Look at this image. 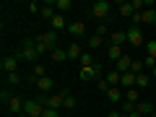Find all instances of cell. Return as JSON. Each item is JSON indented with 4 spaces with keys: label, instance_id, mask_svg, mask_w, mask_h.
<instances>
[{
    "label": "cell",
    "instance_id": "1",
    "mask_svg": "<svg viewBox=\"0 0 156 117\" xmlns=\"http://www.w3.org/2000/svg\"><path fill=\"white\" fill-rule=\"evenodd\" d=\"M78 78H81L83 83H89V81H99V78H101V65L94 62L91 68H81V70H78Z\"/></svg>",
    "mask_w": 156,
    "mask_h": 117
},
{
    "label": "cell",
    "instance_id": "2",
    "mask_svg": "<svg viewBox=\"0 0 156 117\" xmlns=\"http://www.w3.org/2000/svg\"><path fill=\"white\" fill-rule=\"evenodd\" d=\"M91 16H96L99 21H104V18L109 16V3H107V0H96V3H91Z\"/></svg>",
    "mask_w": 156,
    "mask_h": 117
},
{
    "label": "cell",
    "instance_id": "3",
    "mask_svg": "<svg viewBox=\"0 0 156 117\" xmlns=\"http://www.w3.org/2000/svg\"><path fill=\"white\" fill-rule=\"evenodd\" d=\"M65 96H68V91H57V94H50V96H47V107L60 112L62 107H65Z\"/></svg>",
    "mask_w": 156,
    "mask_h": 117
},
{
    "label": "cell",
    "instance_id": "4",
    "mask_svg": "<svg viewBox=\"0 0 156 117\" xmlns=\"http://www.w3.org/2000/svg\"><path fill=\"white\" fill-rule=\"evenodd\" d=\"M42 112H44V107L39 104L37 99H26V101H23V115H29V117H42Z\"/></svg>",
    "mask_w": 156,
    "mask_h": 117
},
{
    "label": "cell",
    "instance_id": "5",
    "mask_svg": "<svg viewBox=\"0 0 156 117\" xmlns=\"http://www.w3.org/2000/svg\"><path fill=\"white\" fill-rule=\"evenodd\" d=\"M18 62H21L18 52H16V55H5V57H3V62H0V68H3V70L11 76V73H16V70H18Z\"/></svg>",
    "mask_w": 156,
    "mask_h": 117
},
{
    "label": "cell",
    "instance_id": "6",
    "mask_svg": "<svg viewBox=\"0 0 156 117\" xmlns=\"http://www.w3.org/2000/svg\"><path fill=\"white\" fill-rule=\"evenodd\" d=\"M18 57H21V60H37V57H39V52H37V42H34V39H29L26 44H23V50L18 52Z\"/></svg>",
    "mask_w": 156,
    "mask_h": 117
},
{
    "label": "cell",
    "instance_id": "7",
    "mask_svg": "<svg viewBox=\"0 0 156 117\" xmlns=\"http://www.w3.org/2000/svg\"><path fill=\"white\" fill-rule=\"evenodd\" d=\"M128 42H130V47H143V44H146V39H143V29H138V26L128 29Z\"/></svg>",
    "mask_w": 156,
    "mask_h": 117
},
{
    "label": "cell",
    "instance_id": "8",
    "mask_svg": "<svg viewBox=\"0 0 156 117\" xmlns=\"http://www.w3.org/2000/svg\"><path fill=\"white\" fill-rule=\"evenodd\" d=\"M107 99H109V104H122V101H125V91L120 89V86H109Z\"/></svg>",
    "mask_w": 156,
    "mask_h": 117
},
{
    "label": "cell",
    "instance_id": "9",
    "mask_svg": "<svg viewBox=\"0 0 156 117\" xmlns=\"http://www.w3.org/2000/svg\"><path fill=\"white\" fill-rule=\"evenodd\" d=\"M37 39L42 42V44H47V47H50V52L57 47V31H52V29H50V31H44V34H39Z\"/></svg>",
    "mask_w": 156,
    "mask_h": 117
},
{
    "label": "cell",
    "instance_id": "10",
    "mask_svg": "<svg viewBox=\"0 0 156 117\" xmlns=\"http://www.w3.org/2000/svg\"><path fill=\"white\" fill-rule=\"evenodd\" d=\"M23 101L26 99H21V96H11V101H8V112H13V115H23Z\"/></svg>",
    "mask_w": 156,
    "mask_h": 117
},
{
    "label": "cell",
    "instance_id": "11",
    "mask_svg": "<svg viewBox=\"0 0 156 117\" xmlns=\"http://www.w3.org/2000/svg\"><path fill=\"white\" fill-rule=\"evenodd\" d=\"M42 18H47V21H52V18L57 16V11H55V0H47V3H42Z\"/></svg>",
    "mask_w": 156,
    "mask_h": 117
},
{
    "label": "cell",
    "instance_id": "12",
    "mask_svg": "<svg viewBox=\"0 0 156 117\" xmlns=\"http://www.w3.org/2000/svg\"><path fill=\"white\" fill-rule=\"evenodd\" d=\"M68 31H70L73 37H89V34H86V23H83V21H73V23H68Z\"/></svg>",
    "mask_w": 156,
    "mask_h": 117
},
{
    "label": "cell",
    "instance_id": "13",
    "mask_svg": "<svg viewBox=\"0 0 156 117\" xmlns=\"http://www.w3.org/2000/svg\"><path fill=\"white\" fill-rule=\"evenodd\" d=\"M133 62H135V60H133V57H130V55H122V57H120V60L115 62V65H117L115 70H120V73H128L130 68H133Z\"/></svg>",
    "mask_w": 156,
    "mask_h": 117
},
{
    "label": "cell",
    "instance_id": "14",
    "mask_svg": "<svg viewBox=\"0 0 156 117\" xmlns=\"http://www.w3.org/2000/svg\"><path fill=\"white\" fill-rule=\"evenodd\" d=\"M81 55H83V47L78 44V42L68 44V60H81Z\"/></svg>",
    "mask_w": 156,
    "mask_h": 117
},
{
    "label": "cell",
    "instance_id": "15",
    "mask_svg": "<svg viewBox=\"0 0 156 117\" xmlns=\"http://www.w3.org/2000/svg\"><path fill=\"white\" fill-rule=\"evenodd\" d=\"M52 86H55V83H52V78H50V76H44V78H39V81H37V89L42 91V94L52 91Z\"/></svg>",
    "mask_w": 156,
    "mask_h": 117
},
{
    "label": "cell",
    "instance_id": "16",
    "mask_svg": "<svg viewBox=\"0 0 156 117\" xmlns=\"http://www.w3.org/2000/svg\"><path fill=\"white\" fill-rule=\"evenodd\" d=\"M109 39H112V44L122 47V42H128V31H112V34H109Z\"/></svg>",
    "mask_w": 156,
    "mask_h": 117
},
{
    "label": "cell",
    "instance_id": "17",
    "mask_svg": "<svg viewBox=\"0 0 156 117\" xmlns=\"http://www.w3.org/2000/svg\"><path fill=\"white\" fill-rule=\"evenodd\" d=\"M50 26H52V31H57V29H65L68 21H65V16H62V13H57V16L50 21Z\"/></svg>",
    "mask_w": 156,
    "mask_h": 117
},
{
    "label": "cell",
    "instance_id": "18",
    "mask_svg": "<svg viewBox=\"0 0 156 117\" xmlns=\"http://www.w3.org/2000/svg\"><path fill=\"white\" fill-rule=\"evenodd\" d=\"M135 112H140V115H148L151 117V112H154V104H151V101H138V104H135Z\"/></svg>",
    "mask_w": 156,
    "mask_h": 117
},
{
    "label": "cell",
    "instance_id": "19",
    "mask_svg": "<svg viewBox=\"0 0 156 117\" xmlns=\"http://www.w3.org/2000/svg\"><path fill=\"white\" fill-rule=\"evenodd\" d=\"M140 18H143V23H151V26H154L156 23V8H146V11L140 13Z\"/></svg>",
    "mask_w": 156,
    "mask_h": 117
},
{
    "label": "cell",
    "instance_id": "20",
    "mask_svg": "<svg viewBox=\"0 0 156 117\" xmlns=\"http://www.w3.org/2000/svg\"><path fill=\"white\" fill-rule=\"evenodd\" d=\"M70 8H73V3H70V0H55V11H57V13H62V16H65V13L70 11Z\"/></svg>",
    "mask_w": 156,
    "mask_h": 117
},
{
    "label": "cell",
    "instance_id": "21",
    "mask_svg": "<svg viewBox=\"0 0 156 117\" xmlns=\"http://www.w3.org/2000/svg\"><path fill=\"white\" fill-rule=\"evenodd\" d=\"M104 78H107V83H109V86H120V78H122V73H120V70H109Z\"/></svg>",
    "mask_w": 156,
    "mask_h": 117
},
{
    "label": "cell",
    "instance_id": "22",
    "mask_svg": "<svg viewBox=\"0 0 156 117\" xmlns=\"http://www.w3.org/2000/svg\"><path fill=\"white\" fill-rule=\"evenodd\" d=\"M50 57H52L55 62H65V60H68V50H57V47H55V50L50 52Z\"/></svg>",
    "mask_w": 156,
    "mask_h": 117
},
{
    "label": "cell",
    "instance_id": "23",
    "mask_svg": "<svg viewBox=\"0 0 156 117\" xmlns=\"http://www.w3.org/2000/svg\"><path fill=\"white\" fill-rule=\"evenodd\" d=\"M107 52H109V60H115V62L125 55V52H122V47H117V44H109V50H107Z\"/></svg>",
    "mask_w": 156,
    "mask_h": 117
},
{
    "label": "cell",
    "instance_id": "24",
    "mask_svg": "<svg viewBox=\"0 0 156 117\" xmlns=\"http://www.w3.org/2000/svg\"><path fill=\"white\" fill-rule=\"evenodd\" d=\"M133 3H120V16H125V18H133Z\"/></svg>",
    "mask_w": 156,
    "mask_h": 117
},
{
    "label": "cell",
    "instance_id": "25",
    "mask_svg": "<svg viewBox=\"0 0 156 117\" xmlns=\"http://www.w3.org/2000/svg\"><path fill=\"white\" fill-rule=\"evenodd\" d=\"M101 42H104V39H101V37H96V34H89V37H86V44H89L91 50H96V47H101Z\"/></svg>",
    "mask_w": 156,
    "mask_h": 117
},
{
    "label": "cell",
    "instance_id": "26",
    "mask_svg": "<svg viewBox=\"0 0 156 117\" xmlns=\"http://www.w3.org/2000/svg\"><path fill=\"white\" fill-rule=\"evenodd\" d=\"M125 101H130V104H138V101H140L138 89H128V91H125Z\"/></svg>",
    "mask_w": 156,
    "mask_h": 117
},
{
    "label": "cell",
    "instance_id": "27",
    "mask_svg": "<svg viewBox=\"0 0 156 117\" xmlns=\"http://www.w3.org/2000/svg\"><path fill=\"white\" fill-rule=\"evenodd\" d=\"M146 86H148V76H146V70H143V73L135 76V89H146Z\"/></svg>",
    "mask_w": 156,
    "mask_h": 117
},
{
    "label": "cell",
    "instance_id": "28",
    "mask_svg": "<svg viewBox=\"0 0 156 117\" xmlns=\"http://www.w3.org/2000/svg\"><path fill=\"white\" fill-rule=\"evenodd\" d=\"M78 62H81V68H91V65H94V55H91V52H83Z\"/></svg>",
    "mask_w": 156,
    "mask_h": 117
},
{
    "label": "cell",
    "instance_id": "29",
    "mask_svg": "<svg viewBox=\"0 0 156 117\" xmlns=\"http://www.w3.org/2000/svg\"><path fill=\"white\" fill-rule=\"evenodd\" d=\"M44 73H47L44 65H34V68H31V76L37 78V81H39V78H44Z\"/></svg>",
    "mask_w": 156,
    "mask_h": 117
},
{
    "label": "cell",
    "instance_id": "30",
    "mask_svg": "<svg viewBox=\"0 0 156 117\" xmlns=\"http://www.w3.org/2000/svg\"><path fill=\"white\" fill-rule=\"evenodd\" d=\"M94 34H96V37H101V39H104V34H112V31H109V26H107V23H104V21H101V23H99V26H96V29H94Z\"/></svg>",
    "mask_w": 156,
    "mask_h": 117
},
{
    "label": "cell",
    "instance_id": "31",
    "mask_svg": "<svg viewBox=\"0 0 156 117\" xmlns=\"http://www.w3.org/2000/svg\"><path fill=\"white\" fill-rule=\"evenodd\" d=\"M146 52H148V57H154V60H156V39L146 42Z\"/></svg>",
    "mask_w": 156,
    "mask_h": 117
},
{
    "label": "cell",
    "instance_id": "32",
    "mask_svg": "<svg viewBox=\"0 0 156 117\" xmlns=\"http://www.w3.org/2000/svg\"><path fill=\"white\" fill-rule=\"evenodd\" d=\"M21 81H23V76H21V73H11V76H8V83H11V86H18Z\"/></svg>",
    "mask_w": 156,
    "mask_h": 117
},
{
    "label": "cell",
    "instance_id": "33",
    "mask_svg": "<svg viewBox=\"0 0 156 117\" xmlns=\"http://www.w3.org/2000/svg\"><path fill=\"white\" fill-rule=\"evenodd\" d=\"M73 107H76V96L68 94V96H65V107H62V109H73Z\"/></svg>",
    "mask_w": 156,
    "mask_h": 117
},
{
    "label": "cell",
    "instance_id": "34",
    "mask_svg": "<svg viewBox=\"0 0 156 117\" xmlns=\"http://www.w3.org/2000/svg\"><path fill=\"white\" fill-rule=\"evenodd\" d=\"M96 86H99V91H109V83H107V78H99V81H96Z\"/></svg>",
    "mask_w": 156,
    "mask_h": 117
},
{
    "label": "cell",
    "instance_id": "35",
    "mask_svg": "<svg viewBox=\"0 0 156 117\" xmlns=\"http://www.w3.org/2000/svg\"><path fill=\"white\" fill-rule=\"evenodd\" d=\"M42 117H60V112H57V109H50V107H44Z\"/></svg>",
    "mask_w": 156,
    "mask_h": 117
},
{
    "label": "cell",
    "instance_id": "36",
    "mask_svg": "<svg viewBox=\"0 0 156 117\" xmlns=\"http://www.w3.org/2000/svg\"><path fill=\"white\" fill-rule=\"evenodd\" d=\"M130 70H133L135 76H138V73H143V62H138V60H135V62H133V68H130Z\"/></svg>",
    "mask_w": 156,
    "mask_h": 117
},
{
    "label": "cell",
    "instance_id": "37",
    "mask_svg": "<svg viewBox=\"0 0 156 117\" xmlns=\"http://www.w3.org/2000/svg\"><path fill=\"white\" fill-rule=\"evenodd\" d=\"M0 101L8 104V101H11V91H0Z\"/></svg>",
    "mask_w": 156,
    "mask_h": 117
},
{
    "label": "cell",
    "instance_id": "38",
    "mask_svg": "<svg viewBox=\"0 0 156 117\" xmlns=\"http://www.w3.org/2000/svg\"><path fill=\"white\" fill-rule=\"evenodd\" d=\"M29 11H31V13H39V11H42V5H39V3H29Z\"/></svg>",
    "mask_w": 156,
    "mask_h": 117
},
{
    "label": "cell",
    "instance_id": "39",
    "mask_svg": "<svg viewBox=\"0 0 156 117\" xmlns=\"http://www.w3.org/2000/svg\"><path fill=\"white\" fill-rule=\"evenodd\" d=\"M125 117H143L140 112H130V115H125Z\"/></svg>",
    "mask_w": 156,
    "mask_h": 117
},
{
    "label": "cell",
    "instance_id": "40",
    "mask_svg": "<svg viewBox=\"0 0 156 117\" xmlns=\"http://www.w3.org/2000/svg\"><path fill=\"white\" fill-rule=\"evenodd\" d=\"M151 117H156V109H154V112H151Z\"/></svg>",
    "mask_w": 156,
    "mask_h": 117
},
{
    "label": "cell",
    "instance_id": "41",
    "mask_svg": "<svg viewBox=\"0 0 156 117\" xmlns=\"http://www.w3.org/2000/svg\"><path fill=\"white\" fill-rule=\"evenodd\" d=\"M151 73H154V78H156V68H154V70H151Z\"/></svg>",
    "mask_w": 156,
    "mask_h": 117
},
{
    "label": "cell",
    "instance_id": "42",
    "mask_svg": "<svg viewBox=\"0 0 156 117\" xmlns=\"http://www.w3.org/2000/svg\"><path fill=\"white\" fill-rule=\"evenodd\" d=\"M154 31H156V23H154Z\"/></svg>",
    "mask_w": 156,
    "mask_h": 117
}]
</instances>
